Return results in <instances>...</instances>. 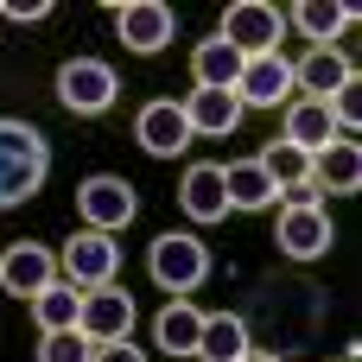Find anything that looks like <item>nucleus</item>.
<instances>
[{"instance_id": "1", "label": "nucleus", "mask_w": 362, "mask_h": 362, "mask_svg": "<svg viewBox=\"0 0 362 362\" xmlns=\"http://www.w3.org/2000/svg\"><path fill=\"white\" fill-rule=\"evenodd\" d=\"M45 172H51V140L32 121L0 115V210H19L25 197H38Z\"/></svg>"}, {"instance_id": "2", "label": "nucleus", "mask_w": 362, "mask_h": 362, "mask_svg": "<svg viewBox=\"0 0 362 362\" xmlns=\"http://www.w3.org/2000/svg\"><path fill=\"white\" fill-rule=\"evenodd\" d=\"M146 274L172 293V299H191L204 280H210V248L197 242V235H159L153 248H146Z\"/></svg>"}, {"instance_id": "3", "label": "nucleus", "mask_w": 362, "mask_h": 362, "mask_svg": "<svg viewBox=\"0 0 362 362\" xmlns=\"http://www.w3.org/2000/svg\"><path fill=\"white\" fill-rule=\"evenodd\" d=\"M115 267H121V248H115V235H95V229H76V235L64 242V255H57V280H64L70 293H102V286H115Z\"/></svg>"}, {"instance_id": "4", "label": "nucleus", "mask_w": 362, "mask_h": 362, "mask_svg": "<svg viewBox=\"0 0 362 362\" xmlns=\"http://www.w3.org/2000/svg\"><path fill=\"white\" fill-rule=\"evenodd\" d=\"M115 95H121L115 64H102V57H70V64H57V102H64L70 115H108Z\"/></svg>"}, {"instance_id": "5", "label": "nucleus", "mask_w": 362, "mask_h": 362, "mask_svg": "<svg viewBox=\"0 0 362 362\" xmlns=\"http://www.w3.org/2000/svg\"><path fill=\"white\" fill-rule=\"evenodd\" d=\"M76 216H83L95 235H115V229H127V223L140 216V191H134L127 178H115V172H95V178L76 185Z\"/></svg>"}, {"instance_id": "6", "label": "nucleus", "mask_w": 362, "mask_h": 362, "mask_svg": "<svg viewBox=\"0 0 362 362\" xmlns=\"http://www.w3.org/2000/svg\"><path fill=\"white\" fill-rule=\"evenodd\" d=\"M216 38L235 45V57H267V51H280V38H286V13L267 6V0H235V6L223 13V32H216Z\"/></svg>"}, {"instance_id": "7", "label": "nucleus", "mask_w": 362, "mask_h": 362, "mask_svg": "<svg viewBox=\"0 0 362 362\" xmlns=\"http://www.w3.org/2000/svg\"><path fill=\"white\" fill-rule=\"evenodd\" d=\"M108 13H115L121 45L140 51V57H159V51L172 45V32H178V13H172L165 0H115Z\"/></svg>"}, {"instance_id": "8", "label": "nucleus", "mask_w": 362, "mask_h": 362, "mask_svg": "<svg viewBox=\"0 0 362 362\" xmlns=\"http://www.w3.org/2000/svg\"><path fill=\"white\" fill-rule=\"evenodd\" d=\"M134 293H121V286H102V293H83V305H76V331L95 344V350H108V344H134Z\"/></svg>"}, {"instance_id": "9", "label": "nucleus", "mask_w": 362, "mask_h": 362, "mask_svg": "<svg viewBox=\"0 0 362 362\" xmlns=\"http://www.w3.org/2000/svg\"><path fill=\"white\" fill-rule=\"evenodd\" d=\"M337 242L325 204H280V255L286 261H325Z\"/></svg>"}, {"instance_id": "10", "label": "nucleus", "mask_w": 362, "mask_h": 362, "mask_svg": "<svg viewBox=\"0 0 362 362\" xmlns=\"http://www.w3.org/2000/svg\"><path fill=\"white\" fill-rule=\"evenodd\" d=\"M235 102H242V115H248V108H286V102H293V64H286L280 51L242 57V70H235Z\"/></svg>"}, {"instance_id": "11", "label": "nucleus", "mask_w": 362, "mask_h": 362, "mask_svg": "<svg viewBox=\"0 0 362 362\" xmlns=\"http://www.w3.org/2000/svg\"><path fill=\"white\" fill-rule=\"evenodd\" d=\"M356 83V64L344 45H312L299 64H293V89H305V102H331L337 89Z\"/></svg>"}, {"instance_id": "12", "label": "nucleus", "mask_w": 362, "mask_h": 362, "mask_svg": "<svg viewBox=\"0 0 362 362\" xmlns=\"http://www.w3.org/2000/svg\"><path fill=\"white\" fill-rule=\"evenodd\" d=\"M134 140H140V153H153V159H178V153L191 146V127H185V108H178L172 95L146 102V108L134 115Z\"/></svg>"}, {"instance_id": "13", "label": "nucleus", "mask_w": 362, "mask_h": 362, "mask_svg": "<svg viewBox=\"0 0 362 362\" xmlns=\"http://www.w3.org/2000/svg\"><path fill=\"white\" fill-rule=\"evenodd\" d=\"M51 280H57V255H51L45 242H13V248L0 255V293H13V299H38Z\"/></svg>"}, {"instance_id": "14", "label": "nucleus", "mask_w": 362, "mask_h": 362, "mask_svg": "<svg viewBox=\"0 0 362 362\" xmlns=\"http://www.w3.org/2000/svg\"><path fill=\"white\" fill-rule=\"evenodd\" d=\"M178 108H185L191 140H197V134H204V140H223V134L242 127V102H235V89H191Z\"/></svg>"}, {"instance_id": "15", "label": "nucleus", "mask_w": 362, "mask_h": 362, "mask_svg": "<svg viewBox=\"0 0 362 362\" xmlns=\"http://www.w3.org/2000/svg\"><path fill=\"white\" fill-rule=\"evenodd\" d=\"M312 185H318V197H350V191H362V146L350 134H337L312 159Z\"/></svg>"}, {"instance_id": "16", "label": "nucleus", "mask_w": 362, "mask_h": 362, "mask_svg": "<svg viewBox=\"0 0 362 362\" xmlns=\"http://www.w3.org/2000/svg\"><path fill=\"white\" fill-rule=\"evenodd\" d=\"M178 210H185L191 223H223V216H229L223 165H185V178H178Z\"/></svg>"}, {"instance_id": "17", "label": "nucleus", "mask_w": 362, "mask_h": 362, "mask_svg": "<svg viewBox=\"0 0 362 362\" xmlns=\"http://www.w3.org/2000/svg\"><path fill=\"white\" fill-rule=\"evenodd\" d=\"M280 115H286V121H280V140H286V146H299L305 159H318V153L337 140V121H331V108H325V102H286Z\"/></svg>"}, {"instance_id": "18", "label": "nucleus", "mask_w": 362, "mask_h": 362, "mask_svg": "<svg viewBox=\"0 0 362 362\" xmlns=\"http://www.w3.org/2000/svg\"><path fill=\"white\" fill-rule=\"evenodd\" d=\"M286 25H299L312 45H337L356 25V6L350 0H299V6H286Z\"/></svg>"}, {"instance_id": "19", "label": "nucleus", "mask_w": 362, "mask_h": 362, "mask_svg": "<svg viewBox=\"0 0 362 362\" xmlns=\"http://www.w3.org/2000/svg\"><path fill=\"white\" fill-rule=\"evenodd\" d=\"M248 350H255V344H248V318H235V312H204L197 362H242Z\"/></svg>"}, {"instance_id": "20", "label": "nucleus", "mask_w": 362, "mask_h": 362, "mask_svg": "<svg viewBox=\"0 0 362 362\" xmlns=\"http://www.w3.org/2000/svg\"><path fill=\"white\" fill-rule=\"evenodd\" d=\"M223 191H229V210H274V204H280V185L261 172V159L223 165Z\"/></svg>"}, {"instance_id": "21", "label": "nucleus", "mask_w": 362, "mask_h": 362, "mask_svg": "<svg viewBox=\"0 0 362 362\" xmlns=\"http://www.w3.org/2000/svg\"><path fill=\"white\" fill-rule=\"evenodd\" d=\"M153 337L165 356H197V337H204V312L191 299H165V312L153 318Z\"/></svg>"}, {"instance_id": "22", "label": "nucleus", "mask_w": 362, "mask_h": 362, "mask_svg": "<svg viewBox=\"0 0 362 362\" xmlns=\"http://www.w3.org/2000/svg\"><path fill=\"white\" fill-rule=\"evenodd\" d=\"M191 70H197V89H235V70H242V57H235V45H223V38H204V45L191 51Z\"/></svg>"}, {"instance_id": "23", "label": "nucleus", "mask_w": 362, "mask_h": 362, "mask_svg": "<svg viewBox=\"0 0 362 362\" xmlns=\"http://www.w3.org/2000/svg\"><path fill=\"white\" fill-rule=\"evenodd\" d=\"M76 305H83V293H70L64 280H51L32 299V318H38V331H76Z\"/></svg>"}, {"instance_id": "24", "label": "nucleus", "mask_w": 362, "mask_h": 362, "mask_svg": "<svg viewBox=\"0 0 362 362\" xmlns=\"http://www.w3.org/2000/svg\"><path fill=\"white\" fill-rule=\"evenodd\" d=\"M38 362H95V344L83 331H45L38 337Z\"/></svg>"}, {"instance_id": "25", "label": "nucleus", "mask_w": 362, "mask_h": 362, "mask_svg": "<svg viewBox=\"0 0 362 362\" xmlns=\"http://www.w3.org/2000/svg\"><path fill=\"white\" fill-rule=\"evenodd\" d=\"M0 13H6V19H19V25H32V19H45V13H51V0H0Z\"/></svg>"}, {"instance_id": "26", "label": "nucleus", "mask_w": 362, "mask_h": 362, "mask_svg": "<svg viewBox=\"0 0 362 362\" xmlns=\"http://www.w3.org/2000/svg\"><path fill=\"white\" fill-rule=\"evenodd\" d=\"M95 362H146L140 344H108V350H95Z\"/></svg>"}, {"instance_id": "27", "label": "nucleus", "mask_w": 362, "mask_h": 362, "mask_svg": "<svg viewBox=\"0 0 362 362\" xmlns=\"http://www.w3.org/2000/svg\"><path fill=\"white\" fill-rule=\"evenodd\" d=\"M242 362H286V356H267V350H248Z\"/></svg>"}, {"instance_id": "28", "label": "nucleus", "mask_w": 362, "mask_h": 362, "mask_svg": "<svg viewBox=\"0 0 362 362\" xmlns=\"http://www.w3.org/2000/svg\"><path fill=\"white\" fill-rule=\"evenodd\" d=\"M337 362H350V356H337Z\"/></svg>"}]
</instances>
